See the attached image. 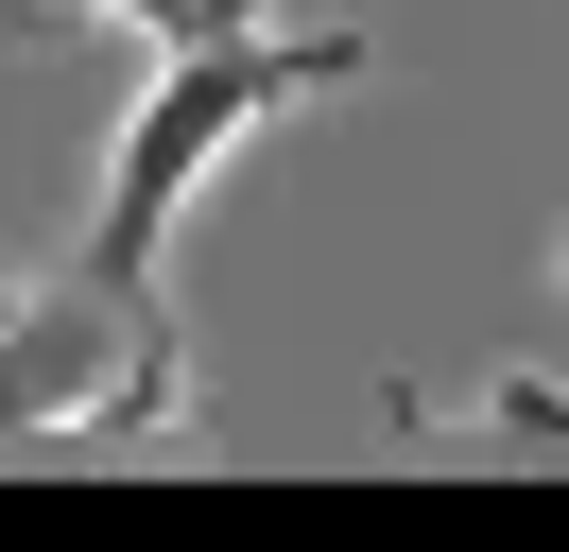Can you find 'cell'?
I'll list each match as a JSON object with an SVG mask.
<instances>
[{
	"instance_id": "cell-4",
	"label": "cell",
	"mask_w": 569,
	"mask_h": 552,
	"mask_svg": "<svg viewBox=\"0 0 569 552\" xmlns=\"http://www.w3.org/2000/svg\"><path fill=\"white\" fill-rule=\"evenodd\" d=\"M0 34H36V0H0Z\"/></svg>"
},
{
	"instance_id": "cell-1",
	"label": "cell",
	"mask_w": 569,
	"mask_h": 552,
	"mask_svg": "<svg viewBox=\"0 0 569 552\" xmlns=\"http://www.w3.org/2000/svg\"><path fill=\"white\" fill-rule=\"evenodd\" d=\"M362 69H380V52H362L346 18H242V34H190V52H156L139 121L104 138V190H87L70 276H104V294H156V241L190 225V190H208V172L242 156L259 121H293V103H346Z\"/></svg>"
},
{
	"instance_id": "cell-5",
	"label": "cell",
	"mask_w": 569,
	"mask_h": 552,
	"mask_svg": "<svg viewBox=\"0 0 569 552\" xmlns=\"http://www.w3.org/2000/svg\"><path fill=\"white\" fill-rule=\"evenodd\" d=\"M552 276H569V241H552Z\"/></svg>"
},
{
	"instance_id": "cell-3",
	"label": "cell",
	"mask_w": 569,
	"mask_h": 552,
	"mask_svg": "<svg viewBox=\"0 0 569 552\" xmlns=\"http://www.w3.org/2000/svg\"><path fill=\"white\" fill-rule=\"evenodd\" d=\"M36 18H121V34H156V52H190V34H242L259 0H36Z\"/></svg>"
},
{
	"instance_id": "cell-2",
	"label": "cell",
	"mask_w": 569,
	"mask_h": 552,
	"mask_svg": "<svg viewBox=\"0 0 569 552\" xmlns=\"http://www.w3.org/2000/svg\"><path fill=\"white\" fill-rule=\"evenodd\" d=\"M173 414H190V363L156 294H104V276L0 294V448H139Z\"/></svg>"
}]
</instances>
